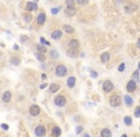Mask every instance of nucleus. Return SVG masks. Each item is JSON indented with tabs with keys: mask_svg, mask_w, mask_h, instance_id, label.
I'll return each instance as SVG.
<instances>
[{
	"mask_svg": "<svg viewBox=\"0 0 140 137\" xmlns=\"http://www.w3.org/2000/svg\"><path fill=\"white\" fill-rule=\"evenodd\" d=\"M110 104L113 107H118L121 104V98L119 95H116V94L113 95V96L110 98Z\"/></svg>",
	"mask_w": 140,
	"mask_h": 137,
	"instance_id": "obj_1",
	"label": "nucleus"
},
{
	"mask_svg": "<svg viewBox=\"0 0 140 137\" xmlns=\"http://www.w3.org/2000/svg\"><path fill=\"white\" fill-rule=\"evenodd\" d=\"M55 73H56L57 76H60V77H63L67 74V68L65 66L63 65H59L56 67V70H55Z\"/></svg>",
	"mask_w": 140,
	"mask_h": 137,
	"instance_id": "obj_2",
	"label": "nucleus"
},
{
	"mask_svg": "<svg viewBox=\"0 0 140 137\" xmlns=\"http://www.w3.org/2000/svg\"><path fill=\"white\" fill-rule=\"evenodd\" d=\"M34 133L38 137H43L46 134V129L43 126H37L34 130Z\"/></svg>",
	"mask_w": 140,
	"mask_h": 137,
	"instance_id": "obj_3",
	"label": "nucleus"
},
{
	"mask_svg": "<svg viewBox=\"0 0 140 137\" xmlns=\"http://www.w3.org/2000/svg\"><path fill=\"white\" fill-rule=\"evenodd\" d=\"M54 104L58 106V107H63L65 104H66V99L64 96H62V95H59V96L55 97L54 99Z\"/></svg>",
	"mask_w": 140,
	"mask_h": 137,
	"instance_id": "obj_4",
	"label": "nucleus"
},
{
	"mask_svg": "<svg viewBox=\"0 0 140 137\" xmlns=\"http://www.w3.org/2000/svg\"><path fill=\"white\" fill-rule=\"evenodd\" d=\"M113 89H114V85H113V83H111V81L107 80V81L104 82V84H103V90H104L105 91L110 92V91L113 90Z\"/></svg>",
	"mask_w": 140,
	"mask_h": 137,
	"instance_id": "obj_5",
	"label": "nucleus"
},
{
	"mask_svg": "<svg viewBox=\"0 0 140 137\" xmlns=\"http://www.w3.org/2000/svg\"><path fill=\"white\" fill-rule=\"evenodd\" d=\"M30 113L33 116H37L40 113V108L37 105H33L30 108Z\"/></svg>",
	"mask_w": 140,
	"mask_h": 137,
	"instance_id": "obj_6",
	"label": "nucleus"
},
{
	"mask_svg": "<svg viewBox=\"0 0 140 137\" xmlns=\"http://www.w3.org/2000/svg\"><path fill=\"white\" fill-rule=\"evenodd\" d=\"M135 89H136L135 82H134L133 80H131L129 83H128V85H127V90H128L129 92H133V91L135 90Z\"/></svg>",
	"mask_w": 140,
	"mask_h": 137,
	"instance_id": "obj_7",
	"label": "nucleus"
},
{
	"mask_svg": "<svg viewBox=\"0 0 140 137\" xmlns=\"http://www.w3.org/2000/svg\"><path fill=\"white\" fill-rule=\"evenodd\" d=\"M67 54H68V56H70V57L76 58L78 56V51H77V50H74V49H70V50H68Z\"/></svg>",
	"mask_w": 140,
	"mask_h": 137,
	"instance_id": "obj_8",
	"label": "nucleus"
},
{
	"mask_svg": "<svg viewBox=\"0 0 140 137\" xmlns=\"http://www.w3.org/2000/svg\"><path fill=\"white\" fill-rule=\"evenodd\" d=\"M46 20V14H45V12H41L39 13V15L37 16V23L39 25H43L44 22Z\"/></svg>",
	"mask_w": 140,
	"mask_h": 137,
	"instance_id": "obj_9",
	"label": "nucleus"
},
{
	"mask_svg": "<svg viewBox=\"0 0 140 137\" xmlns=\"http://www.w3.org/2000/svg\"><path fill=\"white\" fill-rule=\"evenodd\" d=\"M66 13L70 16H73L76 13V10L74 9V7H67L66 8Z\"/></svg>",
	"mask_w": 140,
	"mask_h": 137,
	"instance_id": "obj_10",
	"label": "nucleus"
},
{
	"mask_svg": "<svg viewBox=\"0 0 140 137\" xmlns=\"http://www.w3.org/2000/svg\"><path fill=\"white\" fill-rule=\"evenodd\" d=\"M26 9L28 11H35L37 10V4L34 2H29V3H27Z\"/></svg>",
	"mask_w": 140,
	"mask_h": 137,
	"instance_id": "obj_11",
	"label": "nucleus"
},
{
	"mask_svg": "<svg viewBox=\"0 0 140 137\" xmlns=\"http://www.w3.org/2000/svg\"><path fill=\"white\" fill-rule=\"evenodd\" d=\"M69 46L71 47V49H74V50H76V49L79 47V42H78L77 40H75V39H73V40L70 41Z\"/></svg>",
	"mask_w": 140,
	"mask_h": 137,
	"instance_id": "obj_12",
	"label": "nucleus"
},
{
	"mask_svg": "<svg viewBox=\"0 0 140 137\" xmlns=\"http://www.w3.org/2000/svg\"><path fill=\"white\" fill-rule=\"evenodd\" d=\"M62 36V32L57 30V31H54L52 33V38L54 39V40H56V39H59L60 37Z\"/></svg>",
	"mask_w": 140,
	"mask_h": 137,
	"instance_id": "obj_13",
	"label": "nucleus"
},
{
	"mask_svg": "<svg viewBox=\"0 0 140 137\" xmlns=\"http://www.w3.org/2000/svg\"><path fill=\"white\" fill-rule=\"evenodd\" d=\"M2 99H3V101L6 102V103L10 102V100L11 99V92H10V91H6V92H4Z\"/></svg>",
	"mask_w": 140,
	"mask_h": 137,
	"instance_id": "obj_14",
	"label": "nucleus"
},
{
	"mask_svg": "<svg viewBox=\"0 0 140 137\" xmlns=\"http://www.w3.org/2000/svg\"><path fill=\"white\" fill-rule=\"evenodd\" d=\"M52 135H53L54 137H59L60 134H61V130H60V128L54 127V128L52 129Z\"/></svg>",
	"mask_w": 140,
	"mask_h": 137,
	"instance_id": "obj_15",
	"label": "nucleus"
},
{
	"mask_svg": "<svg viewBox=\"0 0 140 137\" xmlns=\"http://www.w3.org/2000/svg\"><path fill=\"white\" fill-rule=\"evenodd\" d=\"M124 101H125V104L127 105L128 107L132 106L133 103V100L132 99L131 96H129V95H125V96H124Z\"/></svg>",
	"mask_w": 140,
	"mask_h": 137,
	"instance_id": "obj_16",
	"label": "nucleus"
},
{
	"mask_svg": "<svg viewBox=\"0 0 140 137\" xmlns=\"http://www.w3.org/2000/svg\"><path fill=\"white\" fill-rule=\"evenodd\" d=\"M74 84H75V78L74 76L72 77H70L68 79V82H67V85L69 88H74Z\"/></svg>",
	"mask_w": 140,
	"mask_h": 137,
	"instance_id": "obj_17",
	"label": "nucleus"
},
{
	"mask_svg": "<svg viewBox=\"0 0 140 137\" xmlns=\"http://www.w3.org/2000/svg\"><path fill=\"white\" fill-rule=\"evenodd\" d=\"M59 88H60V86L58 85V84H52L51 85V87H50V92H52V93H54V92H56L58 90H59Z\"/></svg>",
	"mask_w": 140,
	"mask_h": 137,
	"instance_id": "obj_18",
	"label": "nucleus"
},
{
	"mask_svg": "<svg viewBox=\"0 0 140 137\" xmlns=\"http://www.w3.org/2000/svg\"><path fill=\"white\" fill-rule=\"evenodd\" d=\"M101 137H111V132L108 129H104L101 131Z\"/></svg>",
	"mask_w": 140,
	"mask_h": 137,
	"instance_id": "obj_19",
	"label": "nucleus"
},
{
	"mask_svg": "<svg viewBox=\"0 0 140 137\" xmlns=\"http://www.w3.org/2000/svg\"><path fill=\"white\" fill-rule=\"evenodd\" d=\"M63 29H64V31H65L67 33H73V32H74V29L73 28V27L69 26V25H64Z\"/></svg>",
	"mask_w": 140,
	"mask_h": 137,
	"instance_id": "obj_20",
	"label": "nucleus"
},
{
	"mask_svg": "<svg viewBox=\"0 0 140 137\" xmlns=\"http://www.w3.org/2000/svg\"><path fill=\"white\" fill-rule=\"evenodd\" d=\"M109 59H110V54H109L108 52H105V53H103L102 55H101V61H102L103 63L108 62Z\"/></svg>",
	"mask_w": 140,
	"mask_h": 137,
	"instance_id": "obj_21",
	"label": "nucleus"
},
{
	"mask_svg": "<svg viewBox=\"0 0 140 137\" xmlns=\"http://www.w3.org/2000/svg\"><path fill=\"white\" fill-rule=\"evenodd\" d=\"M37 50H38V51H39L40 53H45V52H47V48H46L45 46H43V45H37Z\"/></svg>",
	"mask_w": 140,
	"mask_h": 137,
	"instance_id": "obj_22",
	"label": "nucleus"
},
{
	"mask_svg": "<svg viewBox=\"0 0 140 137\" xmlns=\"http://www.w3.org/2000/svg\"><path fill=\"white\" fill-rule=\"evenodd\" d=\"M11 63L15 66H18L20 64V59L17 57H12V58H11Z\"/></svg>",
	"mask_w": 140,
	"mask_h": 137,
	"instance_id": "obj_23",
	"label": "nucleus"
},
{
	"mask_svg": "<svg viewBox=\"0 0 140 137\" xmlns=\"http://www.w3.org/2000/svg\"><path fill=\"white\" fill-rule=\"evenodd\" d=\"M124 122H125V124L127 125V126H131L132 123H133V120H132L131 117L126 116V117H124Z\"/></svg>",
	"mask_w": 140,
	"mask_h": 137,
	"instance_id": "obj_24",
	"label": "nucleus"
},
{
	"mask_svg": "<svg viewBox=\"0 0 140 137\" xmlns=\"http://www.w3.org/2000/svg\"><path fill=\"white\" fill-rule=\"evenodd\" d=\"M35 56H36V58H37L39 61H45V60H46L45 55H44V54H42V53H36Z\"/></svg>",
	"mask_w": 140,
	"mask_h": 137,
	"instance_id": "obj_25",
	"label": "nucleus"
},
{
	"mask_svg": "<svg viewBox=\"0 0 140 137\" xmlns=\"http://www.w3.org/2000/svg\"><path fill=\"white\" fill-rule=\"evenodd\" d=\"M134 115H135V117H140V107H138V108H135V111H134Z\"/></svg>",
	"mask_w": 140,
	"mask_h": 137,
	"instance_id": "obj_26",
	"label": "nucleus"
},
{
	"mask_svg": "<svg viewBox=\"0 0 140 137\" xmlns=\"http://www.w3.org/2000/svg\"><path fill=\"white\" fill-rule=\"evenodd\" d=\"M40 42H41V44H42V45H48V46H50V43H49V42H47L44 37H40Z\"/></svg>",
	"mask_w": 140,
	"mask_h": 137,
	"instance_id": "obj_27",
	"label": "nucleus"
},
{
	"mask_svg": "<svg viewBox=\"0 0 140 137\" xmlns=\"http://www.w3.org/2000/svg\"><path fill=\"white\" fill-rule=\"evenodd\" d=\"M59 11H60V7L59 8H53V9L51 10V12L52 13V14H56Z\"/></svg>",
	"mask_w": 140,
	"mask_h": 137,
	"instance_id": "obj_28",
	"label": "nucleus"
},
{
	"mask_svg": "<svg viewBox=\"0 0 140 137\" xmlns=\"http://www.w3.org/2000/svg\"><path fill=\"white\" fill-rule=\"evenodd\" d=\"M66 4H67L68 7H74V2L73 1V0H67V1H66Z\"/></svg>",
	"mask_w": 140,
	"mask_h": 137,
	"instance_id": "obj_29",
	"label": "nucleus"
},
{
	"mask_svg": "<svg viewBox=\"0 0 140 137\" xmlns=\"http://www.w3.org/2000/svg\"><path fill=\"white\" fill-rule=\"evenodd\" d=\"M133 79L138 80V79H139V72H138V71L134 72H133Z\"/></svg>",
	"mask_w": 140,
	"mask_h": 137,
	"instance_id": "obj_30",
	"label": "nucleus"
},
{
	"mask_svg": "<svg viewBox=\"0 0 140 137\" xmlns=\"http://www.w3.org/2000/svg\"><path fill=\"white\" fill-rule=\"evenodd\" d=\"M51 56H52V57H58V53H57V51L56 50H52L51 51Z\"/></svg>",
	"mask_w": 140,
	"mask_h": 137,
	"instance_id": "obj_31",
	"label": "nucleus"
},
{
	"mask_svg": "<svg viewBox=\"0 0 140 137\" xmlns=\"http://www.w3.org/2000/svg\"><path fill=\"white\" fill-rule=\"evenodd\" d=\"M32 17H33L32 14H28V15H26V16H25V21H26V22H30V21L32 20Z\"/></svg>",
	"mask_w": 140,
	"mask_h": 137,
	"instance_id": "obj_32",
	"label": "nucleus"
},
{
	"mask_svg": "<svg viewBox=\"0 0 140 137\" xmlns=\"http://www.w3.org/2000/svg\"><path fill=\"white\" fill-rule=\"evenodd\" d=\"M124 70H125V64L122 63V64L118 67V71H119V72H124Z\"/></svg>",
	"mask_w": 140,
	"mask_h": 137,
	"instance_id": "obj_33",
	"label": "nucleus"
},
{
	"mask_svg": "<svg viewBox=\"0 0 140 137\" xmlns=\"http://www.w3.org/2000/svg\"><path fill=\"white\" fill-rule=\"evenodd\" d=\"M82 130H83V127H77V128H76V133H77V134L81 133Z\"/></svg>",
	"mask_w": 140,
	"mask_h": 137,
	"instance_id": "obj_34",
	"label": "nucleus"
},
{
	"mask_svg": "<svg viewBox=\"0 0 140 137\" xmlns=\"http://www.w3.org/2000/svg\"><path fill=\"white\" fill-rule=\"evenodd\" d=\"M77 3L78 4H87L88 0H77Z\"/></svg>",
	"mask_w": 140,
	"mask_h": 137,
	"instance_id": "obj_35",
	"label": "nucleus"
},
{
	"mask_svg": "<svg viewBox=\"0 0 140 137\" xmlns=\"http://www.w3.org/2000/svg\"><path fill=\"white\" fill-rule=\"evenodd\" d=\"M91 75H92V77H93V78H96L97 76H98V74H97L96 72H91Z\"/></svg>",
	"mask_w": 140,
	"mask_h": 137,
	"instance_id": "obj_36",
	"label": "nucleus"
},
{
	"mask_svg": "<svg viewBox=\"0 0 140 137\" xmlns=\"http://www.w3.org/2000/svg\"><path fill=\"white\" fill-rule=\"evenodd\" d=\"M1 128H2L4 130H9V126L6 125V124H2V125H1Z\"/></svg>",
	"mask_w": 140,
	"mask_h": 137,
	"instance_id": "obj_37",
	"label": "nucleus"
},
{
	"mask_svg": "<svg viewBox=\"0 0 140 137\" xmlns=\"http://www.w3.org/2000/svg\"><path fill=\"white\" fill-rule=\"evenodd\" d=\"M46 87H47V84L44 83L43 85H41V86H40V89H44V88H46Z\"/></svg>",
	"mask_w": 140,
	"mask_h": 137,
	"instance_id": "obj_38",
	"label": "nucleus"
},
{
	"mask_svg": "<svg viewBox=\"0 0 140 137\" xmlns=\"http://www.w3.org/2000/svg\"><path fill=\"white\" fill-rule=\"evenodd\" d=\"M47 78V75L46 74H42V79H46Z\"/></svg>",
	"mask_w": 140,
	"mask_h": 137,
	"instance_id": "obj_39",
	"label": "nucleus"
},
{
	"mask_svg": "<svg viewBox=\"0 0 140 137\" xmlns=\"http://www.w3.org/2000/svg\"><path fill=\"white\" fill-rule=\"evenodd\" d=\"M13 48H15V50H18V46L17 45H15V47H13Z\"/></svg>",
	"mask_w": 140,
	"mask_h": 137,
	"instance_id": "obj_40",
	"label": "nucleus"
},
{
	"mask_svg": "<svg viewBox=\"0 0 140 137\" xmlns=\"http://www.w3.org/2000/svg\"><path fill=\"white\" fill-rule=\"evenodd\" d=\"M84 137H90V136H89V134H85V135H84Z\"/></svg>",
	"mask_w": 140,
	"mask_h": 137,
	"instance_id": "obj_41",
	"label": "nucleus"
},
{
	"mask_svg": "<svg viewBox=\"0 0 140 137\" xmlns=\"http://www.w3.org/2000/svg\"><path fill=\"white\" fill-rule=\"evenodd\" d=\"M121 137H127V135H126V134H123V135H122Z\"/></svg>",
	"mask_w": 140,
	"mask_h": 137,
	"instance_id": "obj_42",
	"label": "nucleus"
},
{
	"mask_svg": "<svg viewBox=\"0 0 140 137\" xmlns=\"http://www.w3.org/2000/svg\"><path fill=\"white\" fill-rule=\"evenodd\" d=\"M138 68L140 70V62H139V64H138Z\"/></svg>",
	"mask_w": 140,
	"mask_h": 137,
	"instance_id": "obj_43",
	"label": "nucleus"
},
{
	"mask_svg": "<svg viewBox=\"0 0 140 137\" xmlns=\"http://www.w3.org/2000/svg\"><path fill=\"white\" fill-rule=\"evenodd\" d=\"M138 45H139V46H140V39H139V40H138Z\"/></svg>",
	"mask_w": 140,
	"mask_h": 137,
	"instance_id": "obj_44",
	"label": "nucleus"
}]
</instances>
